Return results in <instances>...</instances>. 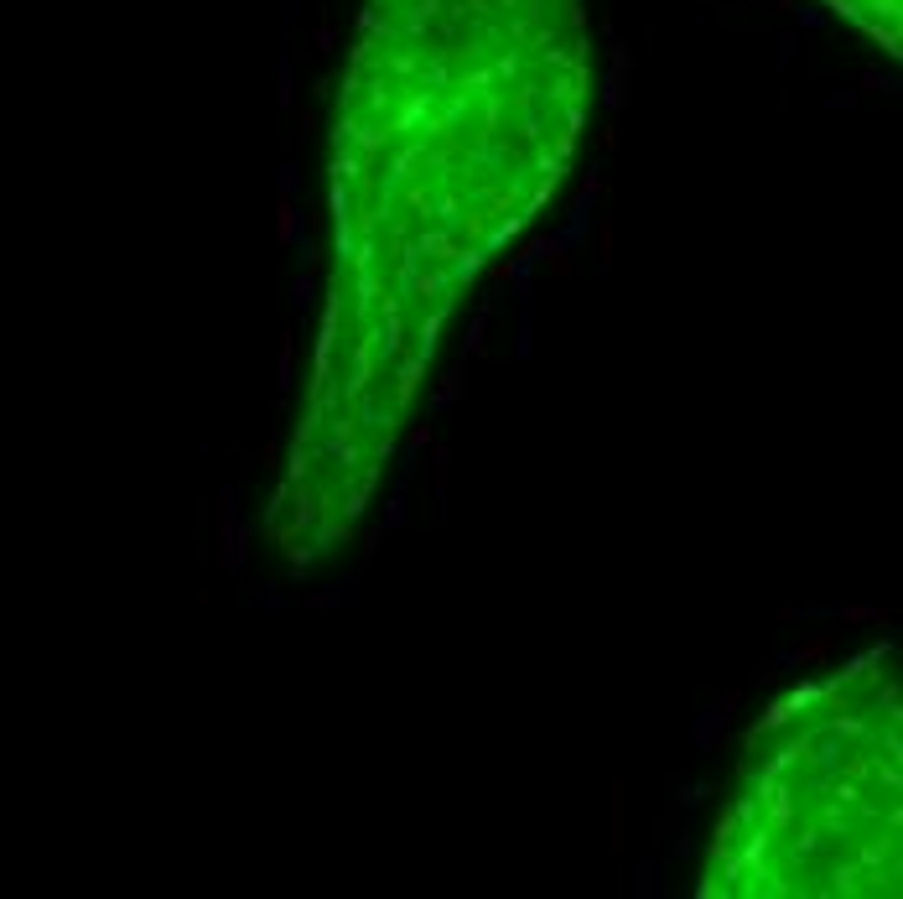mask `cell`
Returning a JSON list of instances; mask_svg holds the SVG:
<instances>
[{"instance_id": "cell-1", "label": "cell", "mask_w": 903, "mask_h": 899, "mask_svg": "<svg viewBox=\"0 0 903 899\" xmlns=\"http://www.w3.org/2000/svg\"><path fill=\"white\" fill-rule=\"evenodd\" d=\"M836 16H852L883 42L888 52H898V0H825Z\"/></svg>"}, {"instance_id": "cell-2", "label": "cell", "mask_w": 903, "mask_h": 899, "mask_svg": "<svg viewBox=\"0 0 903 899\" xmlns=\"http://www.w3.org/2000/svg\"><path fill=\"white\" fill-rule=\"evenodd\" d=\"M613 848L628 852V780H618V795H613Z\"/></svg>"}, {"instance_id": "cell-3", "label": "cell", "mask_w": 903, "mask_h": 899, "mask_svg": "<svg viewBox=\"0 0 903 899\" xmlns=\"http://www.w3.org/2000/svg\"><path fill=\"white\" fill-rule=\"evenodd\" d=\"M836 645H841L836 634H820V640H810V645H800V650H794V666H815V660H825Z\"/></svg>"}, {"instance_id": "cell-4", "label": "cell", "mask_w": 903, "mask_h": 899, "mask_svg": "<svg viewBox=\"0 0 903 899\" xmlns=\"http://www.w3.org/2000/svg\"><path fill=\"white\" fill-rule=\"evenodd\" d=\"M488 312H493V307H478V317L467 322V343H462V349L473 354V359H483V333H488Z\"/></svg>"}, {"instance_id": "cell-5", "label": "cell", "mask_w": 903, "mask_h": 899, "mask_svg": "<svg viewBox=\"0 0 903 899\" xmlns=\"http://www.w3.org/2000/svg\"><path fill=\"white\" fill-rule=\"evenodd\" d=\"M276 240H280V245H291V240H296V203H291V198H280V213H276Z\"/></svg>"}, {"instance_id": "cell-6", "label": "cell", "mask_w": 903, "mask_h": 899, "mask_svg": "<svg viewBox=\"0 0 903 899\" xmlns=\"http://www.w3.org/2000/svg\"><path fill=\"white\" fill-rule=\"evenodd\" d=\"M613 250H618V229H613V219H602V229H597V255H602V265H613Z\"/></svg>"}, {"instance_id": "cell-7", "label": "cell", "mask_w": 903, "mask_h": 899, "mask_svg": "<svg viewBox=\"0 0 903 899\" xmlns=\"http://www.w3.org/2000/svg\"><path fill=\"white\" fill-rule=\"evenodd\" d=\"M312 291H317V281H312V276H296V286H291L296 307H307V302H312Z\"/></svg>"}, {"instance_id": "cell-8", "label": "cell", "mask_w": 903, "mask_h": 899, "mask_svg": "<svg viewBox=\"0 0 903 899\" xmlns=\"http://www.w3.org/2000/svg\"><path fill=\"white\" fill-rule=\"evenodd\" d=\"M457 390H462V380H457V374H447V385L437 390V406H452V400H457Z\"/></svg>"}, {"instance_id": "cell-9", "label": "cell", "mask_w": 903, "mask_h": 899, "mask_svg": "<svg viewBox=\"0 0 903 899\" xmlns=\"http://www.w3.org/2000/svg\"><path fill=\"white\" fill-rule=\"evenodd\" d=\"M280 385H291V338H280Z\"/></svg>"}, {"instance_id": "cell-10", "label": "cell", "mask_w": 903, "mask_h": 899, "mask_svg": "<svg viewBox=\"0 0 903 899\" xmlns=\"http://www.w3.org/2000/svg\"><path fill=\"white\" fill-rule=\"evenodd\" d=\"M447 463H452V458L437 447V494H447Z\"/></svg>"}, {"instance_id": "cell-11", "label": "cell", "mask_w": 903, "mask_h": 899, "mask_svg": "<svg viewBox=\"0 0 903 899\" xmlns=\"http://www.w3.org/2000/svg\"><path fill=\"white\" fill-rule=\"evenodd\" d=\"M410 447H431V427H416V431H410Z\"/></svg>"}]
</instances>
